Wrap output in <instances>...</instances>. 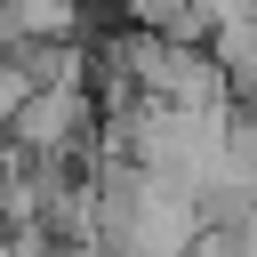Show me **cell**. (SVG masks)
<instances>
[{"instance_id":"obj_1","label":"cell","mask_w":257,"mask_h":257,"mask_svg":"<svg viewBox=\"0 0 257 257\" xmlns=\"http://www.w3.org/2000/svg\"><path fill=\"white\" fill-rule=\"evenodd\" d=\"M88 128H96V120H88L80 80H64V88H32V96H24V112L8 120V137H16L32 161H64V153H72Z\"/></svg>"},{"instance_id":"obj_2","label":"cell","mask_w":257,"mask_h":257,"mask_svg":"<svg viewBox=\"0 0 257 257\" xmlns=\"http://www.w3.org/2000/svg\"><path fill=\"white\" fill-rule=\"evenodd\" d=\"M128 16H137L145 32H161V40H193V32L209 24L201 0H128Z\"/></svg>"},{"instance_id":"obj_3","label":"cell","mask_w":257,"mask_h":257,"mask_svg":"<svg viewBox=\"0 0 257 257\" xmlns=\"http://www.w3.org/2000/svg\"><path fill=\"white\" fill-rule=\"evenodd\" d=\"M24 96H32V72H24V56H8V64H0V128L24 112Z\"/></svg>"}]
</instances>
